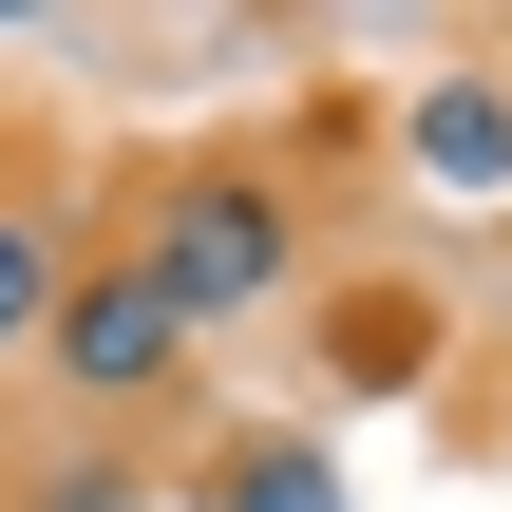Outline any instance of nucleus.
<instances>
[{"label": "nucleus", "mask_w": 512, "mask_h": 512, "mask_svg": "<svg viewBox=\"0 0 512 512\" xmlns=\"http://www.w3.org/2000/svg\"><path fill=\"white\" fill-rule=\"evenodd\" d=\"M133 266H152V285H171V323L209 342V323H247V304H285V285H304V190H285V171H247V152H209V171H171V190H152Z\"/></svg>", "instance_id": "obj_1"}, {"label": "nucleus", "mask_w": 512, "mask_h": 512, "mask_svg": "<svg viewBox=\"0 0 512 512\" xmlns=\"http://www.w3.org/2000/svg\"><path fill=\"white\" fill-rule=\"evenodd\" d=\"M171 361H190V323H171V285H152L133 247H95V266L57 285V323H38V380H57L76 418H152Z\"/></svg>", "instance_id": "obj_2"}, {"label": "nucleus", "mask_w": 512, "mask_h": 512, "mask_svg": "<svg viewBox=\"0 0 512 512\" xmlns=\"http://www.w3.org/2000/svg\"><path fill=\"white\" fill-rule=\"evenodd\" d=\"M399 152H418V190H456V209H512V76H418L399 95Z\"/></svg>", "instance_id": "obj_3"}, {"label": "nucleus", "mask_w": 512, "mask_h": 512, "mask_svg": "<svg viewBox=\"0 0 512 512\" xmlns=\"http://www.w3.org/2000/svg\"><path fill=\"white\" fill-rule=\"evenodd\" d=\"M57 285H76V247H57L38 209H0V361H38V323H57Z\"/></svg>", "instance_id": "obj_4"}, {"label": "nucleus", "mask_w": 512, "mask_h": 512, "mask_svg": "<svg viewBox=\"0 0 512 512\" xmlns=\"http://www.w3.org/2000/svg\"><path fill=\"white\" fill-rule=\"evenodd\" d=\"M209 512H342V456H304V437H247V456L209 475Z\"/></svg>", "instance_id": "obj_5"}]
</instances>
